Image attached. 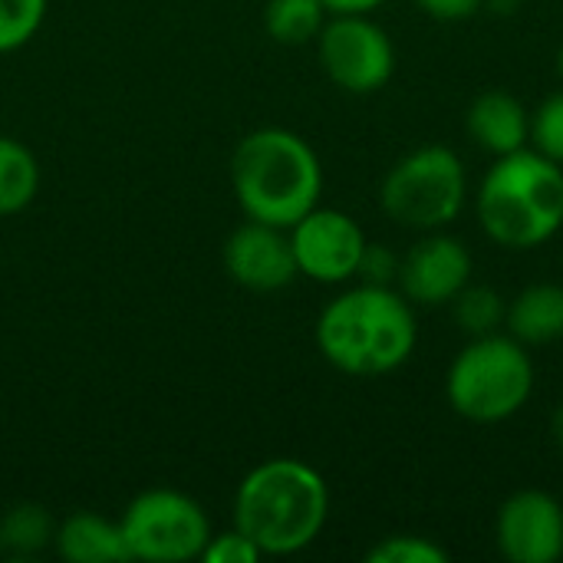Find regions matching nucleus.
Here are the masks:
<instances>
[{"instance_id": "29", "label": "nucleus", "mask_w": 563, "mask_h": 563, "mask_svg": "<svg viewBox=\"0 0 563 563\" xmlns=\"http://www.w3.org/2000/svg\"><path fill=\"white\" fill-rule=\"evenodd\" d=\"M554 63H558V76H561V82H563V43L558 46V59H554Z\"/></svg>"}, {"instance_id": "1", "label": "nucleus", "mask_w": 563, "mask_h": 563, "mask_svg": "<svg viewBox=\"0 0 563 563\" xmlns=\"http://www.w3.org/2000/svg\"><path fill=\"white\" fill-rule=\"evenodd\" d=\"M313 336L333 369L356 379H376L412 360L419 323L412 303L396 287L360 284L323 307Z\"/></svg>"}, {"instance_id": "25", "label": "nucleus", "mask_w": 563, "mask_h": 563, "mask_svg": "<svg viewBox=\"0 0 563 563\" xmlns=\"http://www.w3.org/2000/svg\"><path fill=\"white\" fill-rule=\"evenodd\" d=\"M416 7L439 23H462L485 10V0H416Z\"/></svg>"}, {"instance_id": "18", "label": "nucleus", "mask_w": 563, "mask_h": 563, "mask_svg": "<svg viewBox=\"0 0 563 563\" xmlns=\"http://www.w3.org/2000/svg\"><path fill=\"white\" fill-rule=\"evenodd\" d=\"M56 538V521L40 505H16L0 521V551L16 558H33Z\"/></svg>"}, {"instance_id": "10", "label": "nucleus", "mask_w": 563, "mask_h": 563, "mask_svg": "<svg viewBox=\"0 0 563 563\" xmlns=\"http://www.w3.org/2000/svg\"><path fill=\"white\" fill-rule=\"evenodd\" d=\"M472 251L445 231H429L399 261L396 290L412 307H449L472 284Z\"/></svg>"}, {"instance_id": "6", "label": "nucleus", "mask_w": 563, "mask_h": 563, "mask_svg": "<svg viewBox=\"0 0 563 563\" xmlns=\"http://www.w3.org/2000/svg\"><path fill=\"white\" fill-rule=\"evenodd\" d=\"M379 205L389 221L419 234L452 228L468 205V175L459 152L449 145L412 148L386 172Z\"/></svg>"}, {"instance_id": "12", "label": "nucleus", "mask_w": 563, "mask_h": 563, "mask_svg": "<svg viewBox=\"0 0 563 563\" xmlns=\"http://www.w3.org/2000/svg\"><path fill=\"white\" fill-rule=\"evenodd\" d=\"M224 271L234 284L254 294L284 290L287 284H294V277H300L287 228H274L251 218L228 234Z\"/></svg>"}, {"instance_id": "22", "label": "nucleus", "mask_w": 563, "mask_h": 563, "mask_svg": "<svg viewBox=\"0 0 563 563\" xmlns=\"http://www.w3.org/2000/svg\"><path fill=\"white\" fill-rule=\"evenodd\" d=\"M531 148L563 165V89L544 96L531 112Z\"/></svg>"}, {"instance_id": "9", "label": "nucleus", "mask_w": 563, "mask_h": 563, "mask_svg": "<svg viewBox=\"0 0 563 563\" xmlns=\"http://www.w3.org/2000/svg\"><path fill=\"white\" fill-rule=\"evenodd\" d=\"M297 274L327 287L346 284L356 277L363 251L369 244L360 221L340 208H313L294 228H287Z\"/></svg>"}, {"instance_id": "28", "label": "nucleus", "mask_w": 563, "mask_h": 563, "mask_svg": "<svg viewBox=\"0 0 563 563\" xmlns=\"http://www.w3.org/2000/svg\"><path fill=\"white\" fill-rule=\"evenodd\" d=\"M551 439H554V445L563 452V402L554 409V416H551Z\"/></svg>"}, {"instance_id": "13", "label": "nucleus", "mask_w": 563, "mask_h": 563, "mask_svg": "<svg viewBox=\"0 0 563 563\" xmlns=\"http://www.w3.org/2000/svg\"><path fill=\"white\" fill-rule=\"evenodd\" d=\"M472 142L492 158L511 155L531 145V112L508 89H485L472 99L465 115Z\"/></svg>"}, {"instance_id": "15", "label": "nucleus", "mask_w": 563, "mask_h": 563, "mask_svg": "<svg viewBox=\"0 0 563 563\" xmlns=\"http://www.w3.org/2000/svg\"><path fill=\"white\" fill-rule=\"evenodd\" d=\"M505 330L525 346H548L563 340V287L538 280L508 303Z\"/></svg>"}, {"instance_id": "3", "label": "nucleus", "mask_w": 563, "mask_h": 563, "mask_svg": "<svg viewBox=\"0 0 563 563\" xmlns=\"http://www.w3.org/2000/svg\"><path fill=\"white\" fill-rule=\"evenodd\" d=\"M231 188L251 221L294 228L320 205L323 165L303 135L267 125L234 145Z\"/></svg>"}, {"instance_id": "8", "label": "nucleus", "mask_w": 563, "mask_h": 563, "mask_svg": "<svg viewBox=\"0 0 563 563\" xmlns=\"http://www.w3.org/2000/svg\"><path fill=\"white\" fill-rule=\"evenodd\" d=\"M317 53L330 82L353 96L379 92L396 73V46L369 13L327 16Z\"/></svg>"}, {"instance_id": "11", "label": "nucleus", "mask_w": 563, "mask_h": 563, "mask_svg": "<svg viewBox=\"0 0 563 563\" xmlns=\"http://www.w3.org/2000/svg\"><path fill=\"white\" fill-rule=\"evenodd\" d=\"M495 544L511 563H558L563 558V505L538 488L515 492L498 508Z\"/></svg>"}, {"instance_id": "23", "label": "nucleus", "mask_w": 563, "mask_h": 563, "mask_svg": "<svg viewBox=\"0 0 563 563\" xmlns=\"http://www.w3.org/2000/svg\"><path fill=\"white\" fill-rule=\"evenodd\" d=\"M261 558H264V554L257 551V544H254V541H251L244 531L231 528V531L211 534L198 561H205V563H257Z\"/></svg>"}, {"instance_id": "14", "label": "nucleus", "mask_w": 563, "mask_h": 563, "mask_svg": "<svg viewBox=\"0 0 563 563\" xmlns=\"http://www.w3.org/2000/svg\"><path fill=\"white\" fill-rule=\"evenodd\" d=\"M56 554L69 563H122L132 561L119 521H106L92 511H73L56 525Z\"/></svg>"}, {"instance_id": "5", "label": "nucleus", "mask_w": 563, "mask_h": 563, "mask_svg": "<svg viewBox=\"0 0 563 563\" xmlns=\"http://www.w3.org/2000/svg\"><path fill=\"white\" fill-rule=\"evenodd\" d=\"M534 360L511 333L475 336L445 373V399L455 416L495 426L518 416L534 393Z\"/></svg>"}, {"instance_id": "16", "label": "nucleus", "mask_w": 563, "mask_h": 563, "mask_svg": "<svg viewBox=\"0 0 563 563\" xmlns=\"http://www.w3.org/2000/svg\"><path fill=\"white\" fill-rule=\"evenodd\" d=\"M40 188V165L33 152L10 135H0V218L30 208Z\"/></svg>"}, {"instance_id": "2", "label": "nucleus", "mask_w": 563, "mask_h": 563, "mask_svg": "<svg viewBox=\"0 0 563 563\" xmlns=\"http://www.w3.org/2000/svg\"><path fill=\"white\" fill-rule=\"evenodd\" d=\"M330 488L323 475L300 459H267L251 468L234 492V528L244 531L264 558L307 551L327 528Z\"/></svg>"}, {"instance_id": "21", "label": "nucleus", "mask_w": 563, "mask_h": 563, "mask_svg": "<svg viewBox=\"0 0 563 563\" xmlns=\"http://www.w3.org/2000/svg\"><path fill=\"white\" fill-rule=\"evenodd\" d=\"M46 0H0V53L26 46L43 26Z\"/></svg>"}, {"instance_id": "4", "label": "nucleus", "mask_w": 563, "mask_h": 563, "mask_svg": "<svg viewBox=\"0 0 563 563\" xmlns=\"http://www.w3.org/2000/svg\"><path fill=\"white\" fill-rule=\"evenodd\" d=\"M475 214L488 241L508 251H534L563 228V165L518 148L495 158L475 191Z\"/></svg>"}, {"instance_id": "24", "label": "nucleus", "mask_w": 563, "mask_h": 563, "mask_svg": "<svg viewBox=\"0 0 563 563\" xmlns=\"http://www.w3.org/2000/svg\"><path fill=\"white\" fill-rule=\"evenodd\" d=\"M399 261L386 244H366L363 251V261H360V271L356 277L363 284H376V287H396V277H399Z\"/></svg>"}, {"instance_id": "7", "label": "nucleus", "mask_w": 563, "mask_h": 563, "mask_svg": "<svg viewBox=\"0 0 563 563\" xmlns=\"http://www.w3.org/2000/svg\"><path fill=\"white\" fill-rule=\"evenodd\" d=\"M119 525L129 558L145 563L198 561L214 534L205 508L175 488H148L135 495Z\"/></svg>"}, {"instance_id": "17", "label": "nucleus", "mask_w": 563, "mask_h": 563, "mask_svg": "<svg viewBox=\"0 0 563 563\" xmlns=\"http://www.w3.org/2000/svg\"><path fill=\"white\" fill-rule=\"evenodd\" d=\"M327 16L330 13L320 0H267L264 26L271 40L284 46H303L320 36Z\"/></svg>"}, {"instance_id": "27", "label": "nucleus", "mask_w": 563, "mask_h": 563, "mask_svg": "<svg viewBox=\"0 0 563 563\" xmlns=\"http://www.w3.org/2000/svg\"><path fill=\"white\" fill-rule=\"evenodd\" d=\"M525 0H485V7L495 13V16H515L521 10Z\"/></svg>"}, {"instance_id": "26", "label": "nucleus", "mask_w": 563, "mask_h": 563, "mask_svg": "<svg viewBox=\"0 0 563 563\" xmlns=\"http://www.w3.org/2000/svg\"><path fill=\"white\" fill-rule=\"evenodd\" d=\"M320 3L327 7L330 16H340V13H373L386 0H320Z\"/></svg>"}, {"instance_id": "20", "label": "nucleus", "mask_w": 563, "mask_h": 563, "mask_svg": "<svg viewBox=\"0 0 563 563\" xmlns=\"http://www.w3.org/2000/svg\"><path fill=\"white\" fill-rule=\"evenodd\" d=\"M366 563H449V551L426 534H389L366 551Z\"/></svg>"}, {"instance_id": "19", "label": "nucleus", "mask_w": 563, "mask_h": 563, "mask_svg": "<svg viewBox=\"0 0 563 563\" xmlns=\"http://www.w3.org/2000/svg\"><path fill=\"white\" fill-rule=\"evenodd\" d=\"M449 307H452L459 330H465L472 340L488 336V333H501L505 320H508V300L495 287L468 284Z\"/></svg>"}]
</instances>
